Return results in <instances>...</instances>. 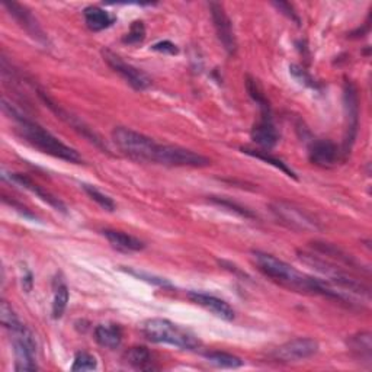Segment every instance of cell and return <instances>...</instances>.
<instances>
[{
    "mask_svg": "<svg viewBox=\"0 0 372 372\" xmlns=\"http://www.w3.org/2000/svg\"><path fill=\"white\" fill-rule=\"evenodd\" d=\"M112 140L121 153L135 161L169 168H206L211 165V160L194 150L160 144L153 138L127 127H115Z\"/></svg>",
    "mask_w": 372,
    "mask_h": 372,
    "instance_id": "6da1fadb",
    "label": "cell"
},
{
    "mask_svg": "<svg viewBox=\"0 0 372 372\" xmlns=\"http://www.w3.org/2000/svg\"><path fill=\"white\" fill-rule=\"evenodd\" d=\"M252 258L254 265L258 269L268 278H271L273 283L283 285L288 290L297 291V292H304V294H313V295H323L330 299L339 301V292L321 278L310 276L299 272L290 264L278 259L276 256L261 252V250H253Z\"/></svg>",
    "mask_w": 372,
    "mask_h": 372,
    "instance_id": "7a4b0ae2",
    "label": "cell"
},
{
    "mask_svg": "<svg viewBox=\"0 0 372 372\" xmlns=\"http://www.w3.org/2000/svg\"><path fill=\"white\" fill-rule=\"evenodd\" d=\"M2 109L9 116V118H12L16 123L18 134L37 150L45 154H50L56 159H61L70 163H76V165L83 163V159L79 154V151H76L75 149L60 142L56 135H53L50 131H46L44 127H41L35 121L30 120L28 116L22 115V112L16 109L13 105H11L6 99L2 101Z\"/></svg>",
    "mask_w": 372,
    "mask_h": 372,
    "instance_id": "3957f363",
    "label": "cell"
},
{
    "mask_svg": "<svg viewBox=\"0 0 372 372\" xmlns=\"http://www.w3.org/2000/svg\"><path fill=\"white\" fill-rule=\"evenodd\" d=\"M143 336L153 343H166L182 351H195L201 346L199 339L191 332L179 328L168 318H149L142 324Z\"/></svg>",
    "mask_w": 372,
    "mask_h": 372,
    "instance_id": "277c9868",
    "label": "cell"
},
{
    "mask_svg": "<svg viewBox=\"0 0 372 372\" xmlns=\"http://www.w3.org/2000/svg\"><path fill=\"white\" fill-rule=\"evenodd\" d=\"M271 211L279 223L292 231L313 232L321 230V225L314 216L292 202L275 201L271 204Z\"/></svg>",
    "mask_w": 372,
    "mask_h": 372,
    "instance_id": "5b68a950",
    "label": "cell"
},
{
    "mask_svg": "<svg viewBox=\"0 0 372 372\" xmlns=\"http://www.w3.org/2000/svg\"><path fill=\"white\" fill-rule=\"evenodd\" d=\"M12 336V346L15 354V371H38L35 361L37 342L32 332L25 324L20 323L15 329L9 330Z\"/></svg>",
    "mask_w": 372,
    "mask_h": 372,
    "instance_id": "8992f818",
    "label": "cell"
},
{
    "mask_svg": "<svg viewBox=\"0 0 372 372\" xmlns=\"http://www.w3.org/2000/svg\"><path fill=\"white\" fill-rule=\"evenodd\" d=\"M343 104L346 113V134L343 142V157H346L352 150L359 127V99L358 92L352 82H346L343 89Z\"/></svg>",
    "mask_w": 372,
    "mask_h": 372,
    "instance_id": "52a82bcc",
    "label": "cell"
},
{
    "mask_svg": "<svg viewBox=\"0 0 372 372\" xmlns=\"http://www.w3.org/2000/svg\"><path fill=\"white\" fill-rule=\"evenodd\" d=\"M318 347V342L311 337H297L273 349L271 358L279 364L299 362L314 356Z\"/></svg>",
    "mask_w": 372,
    "mask_h": 372,
    "instance_id": "ba28073f",
    "label": "cell"
},
{
    "mask_svg": "<svg viewBox=\"0 0 372 372\" xmlns=\"http://www.w3.org/2000/svg\"><path fill=\"white\" fill-rule=\"evenodd\" d=\"M38 95H39V98L42 99V102H44L46 106H49V108H50V109L58 116L60 120H63L67 125H70L73 130H76L82 137H85V138L87 140L89 143H92L93 146H97V147L101 149L104 153H109V149H108L106 144L104 143V140H102L95 131H93L87 124H85V123L79 118V116H76L75 113L68 112V111H66L64 108H61L54 99H51L49 95H46L45 92H39Z\"/></svg>",
    "mask_w": 372,
    "mask_h": 372,
    "instance_id": "9c48e42d",
    "label": "cell"
},
{
    "mask_svg": "<svg viewBox=\"0 0 372 372\" xmlns=\"http://www.w3.org/2000/svg\"><path fill=\"white\" fill-rule=\"evenodd\" d=\"M102 57L104 61L113 70V72L118 73L132 89L146 90L147 87L151 86V79L144 72L124 61L118 54H115L111 50H104Z\"/></svg>",
    "mask_w": 372,
    "mask_h": 372,
    "instance_id": "30bf717a",
    "label": "cell"
},
{
    "mask_svg": "<svg viewBox=\"0 0 372 372\" xmlns=\"http://www.w3.org/2000/svg\"><path fill=\"white\" fill-rule=\"evenodd\" d=\"M208 6H209V12H211V18H213V23H214L217 37H218L220 42L223 44L224 50L230 56L236 54L237 41H236L235 30H232V23L224 11V6L221 4H217V2H211Z\"/></svg>",
    "mask_w": 372,
    "mask_h": 372,
    "instance_id": "8fae6325",
    "label": "cell"
},
{
    "mask_svg": "<svg viewBox=\"0 0 372 372\" xmlns=\"http://www.w3.org/2000/svg\"><path fill=\"white\" fill-rule=\"evenodd\" d=\"M4 8L19 23V27H22L28 32L30 37H32L39 44H44V45L49 44V37H46V34L44 32V30L38 23L37 18L32 15V12L27 6H23L16 2H4Z\"/></svg>",
    "mask_w": 372,
    "mask_h": 372,
    "instance_id": "7c38bea8",
    "label": "cell"
},
{
    "mask_svg": "<svg viewBox=\"0 0 372 372\" xmlns=\"http://www.w3.org/2000/svg\"><path fill=\"white\" fill-rule=\"evenodd\" d=\"M309 157L313 165L323 169H330L337 165L343 154L339 146L330 140H317L310 147Z\"/></svg>",
    "mask_w": 372,
    "mask_h": 372,
    "instance_id": "4fadbf2b",
    "label": "cell"
},
{
    "mask_svg": "<svg viewBox=\"0 0 372 372\" xmlns=\"http://www.w3.org/2000/svg\"><path fill=\"white\" fill-rule=\"evenodd\" d=\"M188 297L192 302H195V304L201 306L202 309H205L209 313H213L218 318H223L225 321H231V320H235V317H236L235 310H232V307L228 304V302L216 297V295H209V294L198 292V291H191L188 294Z\"/></svg>",
    "mask_w": 372,
    "mask_h": 372,
    "instance_id": "5bb4252c",
    "label": "cell"
},
{
    "mask_svg": "<svg viewBox=\"0 0 372 372\" xmlns=\"http://www.w3.org/2000/svg\"><path fill=\"white\" fill-rule=\"evenodd\" d=\"M252 140L253 142L265 149V151L273 149L279 142V132L273 124L272 113H265L261 116L258 124H254L252 128Z\"/></svg>",
    "mask_w": 372,
    "mask_h": 372,
    "instance_id": "9a60e30c",
    "label": "cell"
},
{
    "mask_svg": "<svg viewBox=\"0 0 372 372\" xmlns=\"http://www.w3.org/2000/svg\"><path fill=\"white\" fill-rule=\"evenodd\" d=\"M4 178H9L11 182H15L18 185H20L22 188H25L28 191H31L32 194H35L38 198H41L44 202L49 204L50 206H53L56 211H60L63 214L67 213V208L64 205V202L61 199H58L57 197H54L53 194H50L49 191H45L42 186H39L38 183H35L32 179H30L28 176L22 175V173H9V175H4Z\"/></svg>",
    "mask_w": 372,
    "mask_h": 372,
    "instance_id": "2e32d148",
    "label": "cell"
},
{
    "mask_svg": "<svg viewBox=\"0 0 372 372\" xmlns=\"http://www.w3.org/2000/svg\"><path fill=\"white\" fill-rule=\"evenodd\" d=\"M102 232L106 240L109 242V244L120 252H125V253L142 252L146 247V244L142 240L131 235H127V232L118 230H109V228L104 230Z\"/></svg>",
    "mask_w": 372,
    "mask_h": 372,
    "instance_id": "e0dca14e",
    "label": "cell"
},
{
    "mask_svg": "<svg viewBox=\"0 0 372 372\" xmlns=\"http://www.w3.org/2000/svg\"><path fill=\"white\" fill-rule=\"evenodd\" d=\"M347 347L354 358L359 361L361 364H366V366H371V355H372V339L369 332H361L347 339Z\"/></svg>",
    "mask_w": 372,
    "mask_h": 372,
    "instance_id": "ac0fdd59",
    "label": "cell"
},
{
    "mask_svg": "<svg viewBox=\"0 0 372 372\" xmlns=\"http://www.w3.org/2000/svg\"><path fill=\"white\" fill-rule=\"evenodd\" d=\"M83 18L86 22V27L93 32L104 31V30L112 27L116 20V18L113 15H111L109 12H106L105 9L98 8V6H87L83 11Z\"/></svg>",
    "mask_w": 372,
    "mask_h": 372,
    "instance_id": "d6986e66",
    "label": "cell"
},
{
    "mask_svg": "<svg viewBox=\"0 0 372 372\" xmlns=\"http://www.w3.org/2000/svg\"><path fill=\"white\" fill-rule=\"evenodd\" d=\"M124 361L138 371L154 369V359L146 346H132L124 354Z\"/></svg>",
    "mask_w": 372,
    "mask_h": 372,
    "instance_id": "ffe728a7",
    "label": "cell"
},
{
    "mask_svg": "<svg viewBox=\"0 0 372 372\" xmlns=\"http://www.w3.org/2000/svg\"><path fill=\"white\" fill-rule=\"evenodd\" d=\"M95 340L104 347L116 349L123 342V330L118 324H99L95 329Z\"/></svg>",
    "mask_w": 372,
    "mask_h": 372,
    "instance_id": "44dd1931",
    "label": "cell"
},
{
    "mask_svg": "<svg viewBox=\"0 0 372 372\" xmlns=\"http://www.w3.org/2000/svg\"><path fill=\"white\" fill-rule=\"evenodd\" d=\"M70 294L67 285L61 281V279H56L54 284V299H53V317L61 318L66 309H67V302H68Z\"/></svg>",
    "mask_w": 372,
    "mask_h": 372,
    "instance_id": "7402d4cb",
    "label": "cell"
},
{
    "mask_svg": "<svg viewBox=\"0 0 372 372\" xmlns=\"http://www.w3.org/2000/svg\"><path fill=\"white\" fill-rule=\"evenodd\" d=\"M205 359L208 364H211L217 368H228V369H235V368H240L243 365V361L236 356V355H231L227 352H206Z\"/></svg>",
    "mask_w": 372,
    "mask_h": 372,
    "instance_id": "603a6c76",
    "label": "cell"
},
{
    "mask_svg": "<svg viewBox=\"0 0 372 372\" xmlns=\"http://www.w3.org/2000/svg\"><path fill=\"white\" fill-rule=\"evenodd\" d=\"M246 89L249 92V95L250 98L259 105L261 111H262V115L265 113H272L271 112V105H269V101L266 99L265 97V93H264V89L262 86L259 85V82L256 80L252 76H247L246 78Z\"/></svg>",
    "mask_w": 372,
    "mask_h": 372,
    "instance_id": "cb8c5ba5",
    "label": "cell"
},
{
    "mask_svg": "<svg viewBox=\"0 0 372 372\" xmlns=\"http://www.w3.org/2000/svg\"><path fill=\"white\" fill-rule=\"evenodd\" d=\"M82 188H83V191L87 194V197H89L93 202H97L101 208L106 209V211L112 213V211H115V209H116V204L113 202V199H112L109 195H106V194H104L102 191H99V190L97 188V186L83 183V185H82Z\"/></svg>",
    "mask_w": 372,
    "mask_h": 372,
    "instance_id": "d4e9b609",
    "label": "cell"
},
{
    "mask_svg": "<svg viewBox=\"0 0 372 372\" xmlns=\"http://www.w3.org/2000/svg\"><path fill=\"white\" fill-rule=\"evenodd\" d=\"M243 151L244 153H247V154H250V156H253V157H256V159H261V160H264V161H268V163H271V165H273L275 168H278L279 170H283L285 175H288V176H291V178H294V179H297V176H295V173L285 165V163L281 160V159H278V157H273V156H271L268 151H261V150H250V149H243Z\"/></svg>",
    "mask_w": 372,
    "mask_h": 372,
    "instance_id": "484cf974",
    "label": "cell"
},
{
    "mask_svg": "<svg viewBox=\"0 0 372 372\" xmlns=\"http://www.w3.org/2000/svg\"><path fill=\"white\" fill-rule=\"evenodd\" d=\"M0 321H2L6 330H12L22 323L6 299H4L2 304H0Z\"/></svg>",
    "mask_w": 372,
    "mask_h": 372,
    "instance_id": "4316f807",
    "label": "cell"
},
{
    "mask_svg": "<svg viewBox=\"0 0 372 372\" xmlns=\"http://www.w3.org/2000/svg\"><path fill=\"white\" fill-rule=\"evenodd\" d=\"M209 201H211L213 204L218 205V206H223V208H227L230 209V211H235L236 214H239L240 217H244V218H254V214L250 211V209L244 208L243 205L231 201V199H227V198H218V197H211L209 198Z\"/></svg>",
    "mask_w": 372,
    "mask_h": 372,
    "instance_id": "83f0119b",
    "label": "cell"
},
{
    "mask_svg": "<svg viewBox=\"0 0 372 372\" xmlns=\"http://www.w3.org/2000/svg\"><path fill=\"white\" fill-rule=\"evenodd\" d=\"M98 368V361L97 358L87 354V352H78L72 365L73 372H80V371H93Z\"/></svg>",
    "mask_w": 372,
    "mask_h": 372,
    "instance_id": "f1b7e54d",
    "label": "cell"
},
{
    "mask_svg": "<svg viewBox=\"0 0 372 372\" xmlns=\"http://www.w3.org/2000/svg\"><path fill=\"white\" fill-rule=\"evenodd\" d=\"M146 38V27L142 20H135L131 23L130 31L124 37V42L127 44H138Z\"/></svg>",
    "mask_w": 372,
    "mask_h": 372,
    "instance_id": "f546056e",
    "label": "cell"
},
{
    "mask_svg": "<svg viewBox=\"0 0 372 372\" xmlns=\"http://www.w3.org/2000/svg\"><path fill=\"white\" fill-rule=\"evenodd\" d=\"M290 73L294 76V79H297L301 85L304 86H309V87H316V82L311 79V76L306 72L304 68H302L301 66H297V64H292L290 66Z\"/></svg>",
    "mask_w": 372,
    "mask_h": 372,
    "instance_id": "4dcf8cb0",
    "label": "cell"
},
{
    "mask_svg": "<svg viewBox=\"0 0 372 372\" xmlns=\"http://www.w3.org/2000/svg\"><path fill=\"white\" fill-rule=\"evenodd\" d=\"M272 6L273 8H276L278 9V12H281L283 15H285L288 19H291V20H294L295 23H298V25H299V16L297 15V12L294 11V8H292V5H290V4H287V2H273L272 4Z\"/></svg>",
    "mask_w": 372,
    "mask_h": 372,
    "instance_id": "1f68e13d",
    "label": "cell"
},
{
    "mask_svg": "<svg viewBox=\"0 0 372 372\" xmlns=\"http://www.w3.org/2000/svg\"><path fill=\"white\" fill-rule=\"evenodd\" d=\"M151 49H153L154 51H159V53H168V54H172V56L179 53L178 46H176L173 42H170V41H160V42L154 44V45L151 46Z\"/></svg>",
    "mask_w": 372,
    "mask_h": 372,
    "instance_id": "d6a6232c",
    "label": "cell"
},
{
    "mask_svg": "<svg viewBox=\"0 0 372 372\" xmlns=\"http://www.w3.org/2000/svg\"><path fill=\"white\" fill-rule=\"evenodd\" d=\"M4 202L8 204V205H11L13 209H16V211H18L20 216L27 217V218H31V220H37V217L30 211V209H28L27 206L20 205L19 202H16V201H13V199H9L8 197H4Z\"/></svg>",
    "mask_w": 372,
    "mask_h": 372,
    "instance_id": "836d02e7",
    "label": "cell"
},
{
    "mask_svg": "<svg viewBox=\"0 0 372 372\" xmlns=\"http://www.w3.org/2000/svg\"><path fill=\"white\" fill-rule=\"evenodd\" d=\"M22 288L25 290V292H31L32 287H34V276H32V272L27 268H23V275H22Z\"/></svg>",
    "mask_w": 372,
    "mask_h": 372,
    "instance_id": "e575fe53",
    "label": "cell"
},
{
    "mask_svg": "<svg viewBox=\"0 0 372 372\" xmlns=\"http://www.w3.org/2000/svg\"><path fill=\"white\" fill-rule=\"evenodd\" d=\"M130 273H132V275H135V276H138V278H142V279H146V281H149V283H153V284H159V285H161V287H170V284L168 283V281H165V279H160V278H154V276H149V275H146L144 272H137V271H130Z\"/></svg>",
    "mask_w": 372,
    "mask_h": 372,
    "instance_id": "d590c367",
    "label": "cell"
}]
</instances>
